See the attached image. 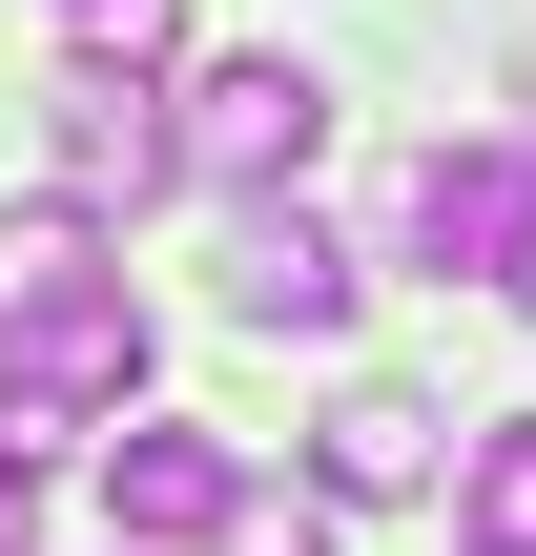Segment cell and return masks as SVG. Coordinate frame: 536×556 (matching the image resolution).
Instances as JSON below:
<instances>
[{"label": "cell", "mask_w": 536, "mask_h": 556, "mask_svg": "<svg viewBox=\"0 0 536 556\" xmlns=\"http://www.w3.org/2000/svg\"><path fill=\"white\" fill-rule=\"evenodd\" d=\"M413 268H434V289L496 268V289H516L536 268V144H434V165H413Z\"/></svg>", "instance_id": "3957f363"}, {"label": "cell", "mask_w": 536, "mask_h": 556, "mask_svg": "<svg viewBox=\"0 0 536 556\" xmlns=\"http://www.w3.org/2000/svg\"><path fill=\"white\" fill-rule=\"evenodd\" d=\"M454 556H536V413H496L454 454Z\"/></svg>", "instance_id": "9c48e42d"}, {"label": "cell", "mask_w": 536, "mask_h": 556, "mask_svg": "<svg viewBox=\"0 0 536 556\" xmlns=\"http://www.w3.org/2000/svg\"><path fill=\"white\" fill-rule=\"evenodd\" d=\"M331 516H351V495H269V475H248V516H227V556H331Z\"/></svg>", "instance_id": "8fae6325"}, {"label": "cell", "mask_w": 536, "mask_h": 556, "mask_svg": "<svg viewBox=\"0 0 536 556\" xmlns=\"http://www.w3.org/2000/svg\"><path fill=\"white\" fill-rule=\"evenodd\" d=\"M516 330H536V268H516Z\"/></svg>", "instance_id": "4fadbf2b"}, {"label": "cell", "mask_w": 536, "mask_h": 556, "mask_svg": "<svg viewBox=\"0 0 536 556\" xmlns=\"http://www.w3.org/2000/svg\"><path fill=\"white\" fill-rule=\"evenodd\" d=\"M103 556H124V536H103Z\"/></svg>", "instance_id": "5bb4252c"}, {"label": "cell", "mask_w": 536, "mask_h": 556, "mask_svg": "<svg viewBox=\"0 0 536 556\" xmlns=\"http://www.w3.org/2000/svg\"><path fill=\"white\" fill-rule=\"evenodd\" d=\"M124 392H145V289H124V268L0 330V454H62V433L124 413Z\"/></svg>", "instance_id": "6da1fadb"}, {"label": "cell", "mask_w": 536, "mask_h": 556, "mask_svg": "<svg viewBox=\"0 0 536 556\" xmlns=\"http://www.w3.org/2000/svg\"><path fill=\"white\" fill-rule=\"evenodd\" d=\"M227 516H248V454H227V433L145 413V433L103 454V536H124V556H165V536H227Z\"/></svg>", "instance_id": "277c9868"}, {"label": "cell", "mask_w": 536, "mask_h": 556, "mask_svg": "<svg viewBox=\"0 0 536 556\" xmlns=\"http://www.w3.org/2000/svg\"><path fill=\"white\" fill-rule=\"evenodd\" d=\"M227 330H289V351H331V330H351V248H331L289 186L227 227Z\"/></svg>", "instance_id": "8992f818"}, {"label": "cell", "mask_w": 536, "mask_h": 556, "mask_svg": "<svg viewBox=\"0 0 536 556\" xmlns=\"http://www.w3.org/2000/svg\"><path fill=\"white\" fill-rule=\"evenodd\" d=\"M41 124H62V186H83V206H103V186H124V206L186 186V103H145V62H62Z\"/></svg>", "instance_id": "5b68a950"}, {"label": "cell", "mask_w": 536, "mask_h": 556, "mask_svg": "<svg viewBox=\"0 0 536 556\" xmlns=\"http://www.w3.org/2000/svg\"><path fill=\"white\" fill-rule=\"evenodd\" d=\"M62 289H103V206H83V186H62V206H0V330L62 309Z\"/></svg>", "instance_id": "ba28073f"}, {"label": "cell", "mask_w": 536, "mask_h": 556, "mask_svg": "<svg viewBox=\"0 0 536 556\" xmlns=\"http://www.w3.org/2000/svg\"><path fill=\"white\" fill-rule=\"evenodd\" d=\"M0 556H41V454H0Z\"/></svg>", "instance_id": "7c38bea8"}, {"label": "cell", "mask_w": 536, "mask_h": 556, "mask_svg": "<svg viewBox=\"0 0 536 556\" xmlns=\"http://www.w3.org/2000/svg\"><path fill=\"white\" fill-rule=\"evenodd\" d=\"M310 144H331V83L310 62H207L186 83V186L269 206V186H310Z\"/></svg>", "instance_id": "7a4b0ae2"}, {"label": "cell", "mask_w": 536, "mask_h": 556, "mask_svg": "<svg viewBox=\"0 0 536 556\" xmlns=\"http://www.w3.org/2000/svg\"><path fill=\"white\" fill-rule=\"evenodd\" d=\"M83 62H186V0H62Z\"/></svg>", "instance_id": "30bf717a"}, {"label": "cell", "mask_w": 536, "mask_h": 556, "mask_svg": "<svg viewBox=\"0 0 536 556\" xmlns=\"http://www.w3.org/2000/svg\"><path fill=\"white\" fill-rule=\"evenodd\" d=\"M310 495L392 516V495H454V454H434V413H413V392H331V433H310Z\"/></svg>", "instance_id": "52a82bcc"}]
</instances>
